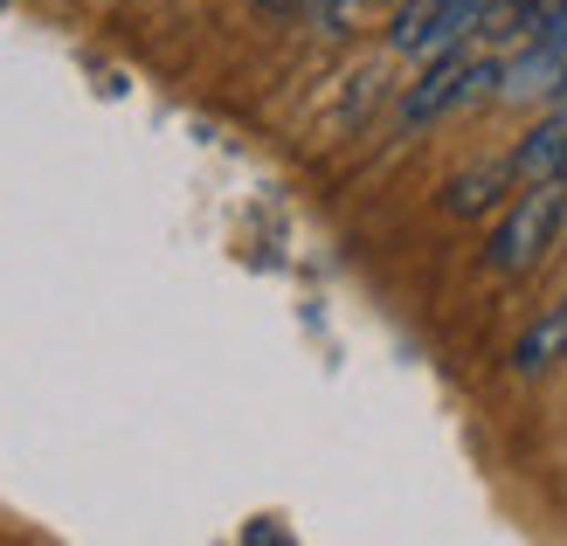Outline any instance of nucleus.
I'll use <instances>...</instances> for the list:
<instances>
[{"label": "nucleus", "instance_id": "1", "mask_svg": "<svg viewBox=\"0 0 567 546\" xmlns=\"http://www.w3.org/2000/svg\"><path fill=\"white\" fill-rule=\"evenodd\" d=\"M560 222H567V181H540V187H526V194L513 200V215L492 228L485 264H492L498 277H526V270L554 249Z\"/></svg>", "mask_w": 567, "mask_h": 546}, {"label": "nucleus", "instance_id": "2", "mask_svg": "<svg viewBox=\"0 0 567 546\" xmlns=\"http://www.w3.org/2000/svg\"><path fill=\"white\" fill-rule=\"evenodd\" d=\"M492 8H498V0H409V8L394 14V28H388V42L402 49V55L457 49V42H471V35H485Z\"/></svg>", "mask_w": 567, "mask_h": 546}, {"label": "nucleus", "instance_id": "3", "mask_svg": "<svg viewBox=\"0 0 567 546\" xmlns=\"http://www.w3.org/2000/svg\"><path fill=\"white\" fill-rule=\"evenodd\" d=\"M464 76H471L464 42L436 49L430 70H422V83H409V97H402V125H436L443 111H464Z\"/></svg>", "mask_w": 567, "mask_h": 546}, {"label": "nucleus", "instance_id": "4", "mask_svg": "<svg viewBox=\"0 0 567 546\" xmlns=\"http://www.w3.org/2000/svg\"><path fill=\"white\" fill-rule=\"evenodd\" d=\"M513 174H519V187H540V181L567 174V104H554V119H540L513 146Z\"/></svg>", "mask_w": 567, "mask_h": 546}, {"label": "nucleus", "instance_id": "5", "mask_svg": "<svg viewBox=\"0 0 567 546\" xmlns=\"http://www.w3.org/2000/svg\"><path fill=\"white\" fill-rule=\"evenodd\" d=\"M567 360V298L560 305H547L540 319H533L526 332H519V347H513V373H547V367H560Z\"/></svg>", "mask_w": 567, "mask_h": 546}, {"label": "nucleus", "instance_id": "6", "mask_svg": "<svg viewBox=\"0 0 567 546\" xmlns=\"http://www.w3.org/2000/svg\"><path fill=\"white\" fill-rule=\"evenodd\" d=\"M519 174H513V159H485V166H471V174H457L443 187V208L450 215H485V208H498L505 200V187H513Z\"/></svg>", "mask_w": 567, "mask_h": 546}, {"label": "nucleus", "instance_id": "7", "mask_svg": "<svg viewBox=\"0 0 567 546\" xmlns=\"http://www.w3.org/2000/svg\"><path fill=\"white\" fill-rule=\"evenodd\" d=\"M298 8H311V0H257V14H298Z\"/></svg>", "mask_w": 567, "mask_h": 546}, {"label": "nucleus", "instance_id": "8", "mask_svg": "<svg viewBox=\"0 0 567 546\" xmlns=\"http://www.w3.org/2000/svg\"><path fill=\"white\" fill-rule=\"evenodd\" d=\"M560 181H567V174H560Z\"/></svg>", "mask_w": 567, "mask_h": 546}]
</instances>
